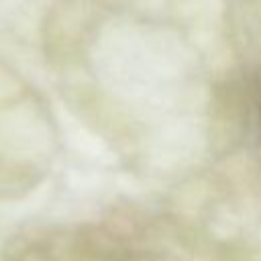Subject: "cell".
<instances>
[{
	"label": "cell",
	"mask_w": 261,
	"mask_h": 261,
	"mask_svg": "<svg viewBox=\"0 0 261 261\" xmlns=\"http://www.w3.org/2000/svg\"><path fill=\"white\" fill-rule=\"evenodd\" d=\"M255 110H257V124H259V137H261V73L255 86Z\"/></svg>",
	"instance_id": "6da1fadb"
}]
</instances>
